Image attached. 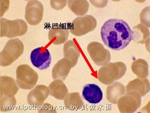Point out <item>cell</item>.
I'll use <instances>...</instances> for the list:
<instances>
[{
	"label": "cell",
	"mask_w": 150,
	"mask_h": 113,
	"mask_svg": "<svg viewBox=\"0 0 150 113\" xmlns=\"http://www.w3.org/2000/svg\"><path fill=\"white\" fill-rule=\"evenodd\" d=\"M101 37L106 47L113 50L120 51L129 44L133 39L134 34L126 21L111 18L102 26Z\"/></svg>",
	"instance_id": "1"
},
{
	"label": "cell",
	"mask_w": 150,
	"mask_h": 113,
	"mask_svg": "<svg viewBox=\"0 0 150 113\" xmlns=\"http://www.w3.org/2000/svg\"><path fill=\"white\" fill-rule=\"evenodd\" d=\"M24 45L19 39L10 40L0 52V66L6 67L12 64L24 52Z\"/></svg>",
	"instance_id": "2"
},
{
	"label": "cell",
	"mask_w": 150,
	"mask_h": 113,
	"mask_svg": "<svg viewBox=\"0 0 150 113\" xmlns=\"http://www.w3.org/2000/svg\"><path fill=\"white\" fill-rule=\"evenodd\" d=\"M16 82L21 89H33L37 83L39 76L29 65H21L18 66L16 71Z\"/></svg>",
	"instance_id": "3"
},
{
	"label": "cell",
	"mask_w": 150,
	"mask_h": 113,
	"mask_svg": "<svg viewBox=\"0 0 150 113\" xmlns=\"http://www.w3.org/2000/svg\"><path fill=\"white\" fill-rule=\"evenodd\" d=\"M28 25L22 19L9 21L2 18L1 21V36L13 38L24 35L28 30Z\"/></svg>",
	"instance_id": "4"
},
{
	"label": "cell",
	"mask_w": 150,
	"mask_h": 113,
	"mask_svg": "<svg viewBox=\"0 0 150 113\" xmlns=\"http://www.w3.org/2000/svg\"><path fill=\"white\" fill-rule=\"evenodd\" d=\"M44 11L43 5L39 1H29L25 8V18L27 23L33 26L40 24L43 17Z\"/></svg>",
	"instance_id": "5"
},
{
	"label": "cell",
	"mask_w": 150,
	"mask_h": 113,
	"mask_svg": "<svg viewBox=\"0 0 150 113\" xmlns=\"http://www.w3.org/2000/svg\"><path fill=\"white\" fill-rule=\"evenodd\" d=\"M30 60L34 67L40 70H45L51 64V54L48 49L45 47L37 48L31 52Z\"/></svg>",
	"instance_id": "6"
},
{
	"label": "cell",
	"mask_w": 150,
	"mask_h": 113,
	"mask_svg": "<svg viewBox=\"0 0 150 113\" xmlns=\"http://www.w3.org/2000/svg\"><path fill=\"white\" fill-rule=\"evenodd\" d=\"M50 94L48 88L43 85H38L27 95V102L30 106L40 107L44 104Z\"/></svg>",
	"instance_id": "7"
},
{
	"label": "cell",
	"mask_w": 150,
	"mask_h": 113,
	"mask_svg": "<svg viewBox=\"0 0 150 113\" xmlns=\"http://www.w3.org/2000/svg\"><path fill=\"white\" fill-rule=\"evenodd\" d=\"M83 98L90 104H99L102 101L103 92L101 88L95 84H88L83 87Z\"/></svg>",
	"instance_id": "8"
},
{
	"label": "cell",
	"mask_w": 150,
	"mask_h": 113,
	"mask_svg": "<svg viewBox=\"0 0 150 113\" xmlns=\"http://www.w3.org/2000/svg\"><path fill=\"white\" fill-rule=\"evenodd\" d=\"M69 32L66 27L61 25H54L50 29L48 39L53 44H62L68 40Z\"/></svg>",
	"instance_id": "9"
},
{
	"label": "cell",
	"mask_w": 150,
	"mask_h": 113,
	"mask_svg": "<svg viewBox=\"0 0 150 113\" xmlns=\"http://www.w3.org/2000/svg\"><path fill=\"white\" fill-rule=\"evenodd\" d=\"M18 88L14 79L10 77L1 76L0 78V94L1 96L13 97L16 95Z\"/></svg>",
	"instance_id": "10"
},
{
	"label": "cell",
	"mask_w": 150,
	"mask_h": 113,
	"mask_svg": "<svg viewBox=\"0 0 150 113\" xmlns=\"http://www.w3.org/2000/svg\"><path fill=\"white\" fill-rule=\"evenodd\" d=\"M67 58L59 60L54 66L52 71L53 79H60L64 80L68 76L70 69L72 68L71 64L69 63Z\"/></svg>",
	"instance_id": "11"
},
{
	"label": "cell",
	"mask_w": 150,
	"mask_h": 113,
	"mask_svg": "<svg viewBox=\"0 0 150 113\" xmlns=\"http://www.w3.org/2000/svg\"><path fill=\"white\" fill-rule=\"evenodd\" d=\"M48 88L50 94L59 100L63 99L68 93L66 85L60 81H55L52 82Z\"/></svg>",
	"instance_id": "12"
},
{
	"label": "cell",
	"mask_w": 150,
	"mask_h": 113,
	"mask_svg": "<svg viewBox=\"0 0 150 113\" xmlns=\"http://www.w3.org/2000/svg\"><path fill=\"white\" fill-rule=\"evenodd\" d=\"M64 52L66 57L70 59L72 67L74 66L78 61L79 52L74 43L69 41L65 44L64 47Z\"/></svg>",
	"instance_id": "13"
},
{
	"label": "cell",
	"mask_w": 150,
	"mask_h": 113,
	"mask_svg": "<svg viewBox=\"0 0 150 113\" xmlns=\"http://www.w3.org/2000/svg\"><path fill=\"white\" fill-rule=\"evenodd\" d=\"M16 104V100L14 96H1L0 99V109L3 112H9L13 109Z\"/></svg>",
	"instance_id": "14"
},
{
	"label": "cell",
	"mask_w": 150,
	"mask_h": 113,
	"mask_svg": "<svg viewBox=\"0 0 150 113\" xmlns=\"http://www.w3.org/2000/svg\"><path fill=\"white\" fill-rule=\"evenodd\" d=\"M77 93H70L66 97L65 100V104L68 109L70 110H76L78 109V95Z\"/></svg>",
	"instance_id": "15"
},
{
	"label": "cell",
	"mask_w": 150,
	"mask_h": 113,
	"mask_svg": "<svg viewBox=\"0 0 150 113\" xmlns=\"http://www.w3.org/2000/svg\"><path fill=\"white\" fill-rule=\"evenodd\" d=\"M83 0H69L68 5L70 9L76 15H79L83 12Z\"/></svg>",
	"instance_id": "16"
},
{
	"label": "cell",
	"mask_w": 150,
	"mask_h": 113,
	"mask_svg": "<svg viewBox=\"0 0 150 113\" xmlns=\"http://www.w3.org/2000/svg\"><path fill=\"white\" fill-rule=\"evenodd\" d=\"M68 0H50V6L55 10H60L64 8Z\"/></svg>",
	"instance_id": "17"
},
{
	"label": "cell",
	"mask_w": 150,
	"mask_h": 113,
	"mask_svg": "<svg viewBox=\"0 0 150 113\" xmlns=\"http://www.w3.org/2000/svg\"><path fill=\"white\" fill-rule=\"evenodd\" d=\"M40 107H42L39 110V112H47V111L50 112V111H52V108H50L51 106L48 104H43Z\"/></svg>",
	"instance_id": "18"
},
{
	"label": "cell",
	"mask_w": 150,
	"mask_h": 113,
	"mask_svg": "<svg viewBox=\"0 0 150 113\" xmlns=\"http://www.w3.org/2000/svg\"><path fill=\"white\" fill-rule=\"evenodd\" d=\"M24 1H31V0H24Z\"/></svg>",
	"instance_id": "19"
},
{
	"label": "cell",
	"mask_w": 150,
	"mask_h": 113,
	"mask_svg": "<svg viewBox=\"0 0 150 113\" xmlns=\"http://www.w3.org/2000/svg\"><path fill=\"white\" fill-rule=\"evenodd\" d=\"M0 99H1V94H0Z\"/></svg>",
	"instance_id": "20"
},
{
	"label": "cell",
	"mask_w": 150,
	"mask_h": 113,
	"mask_svg": "<svg viewBox=\"0 0 150 113\" xmlns=\"http://www.w3.org/2000/svg\"><path fill=\"white\" fill-rule=\"evenodd\" d=\"M0 78H1V77H0Z\"/></svg>",
	"instance_id": "21"
}]
</instances>
